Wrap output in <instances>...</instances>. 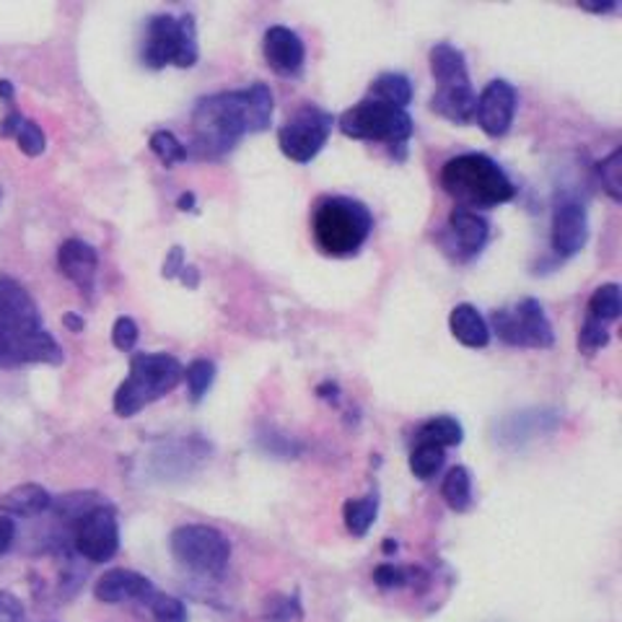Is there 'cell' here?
<instances>
[{"mask_svg": "<svg viewBox=\"0 0 622 622\" xmlns=\"http://www.w3.org/2000/svg\"><path fill=\"white\" fill-rule=\"evenodd\" d=\"M418 441H428V444H435L441 448L446 446H459L465 441V428L452 415H435V418H428L423 426L418 428Z\"/></svg>", "mask_w": 622, "mask_h": 622, "instance_id": "cell-24", "label": "cell"}, {"mask_svg": "<svg viewBox=\"0 0 622 622\" xmlns=\"http://www.w3.org/2000/svg\"><path fill=\"white\" fill-rule=\"evenodd\" d=\"M177 207L179 211H198L195 207V192H182L177 200Z\"/></svg>", "mask_w": 622, "mask_h": 622, "instance_id": "cell-43", "label": "cell"}, {"mask_svg": "<svg viewBox=\"0 0 622 622\" xmlns=\"http://www.w3.org/2000/svg\"><path fill=\"white\" fill-rule=\"evenodd\" d=\"M151 612H154L156 622H187L184 601L169 597V594H154L151 597Z\"/></svg>", "mask_w": 622, "mask_h": 622, "instance_id": "cell-30", "label": "cell"}, {"mask_svg": "<svg viewBox=\"0 0 622 622\" xmlns=\"http://www.w3.org/2000/svg\"><path fill=\"white\" fill-rule=\"evenodd\" d=\"M24 605L9 591H0V622H24Z\"/></svg>", "mask_w": 622, "mask_h": 622, "instance_id": "cell-36", "label": "cell"}, {"mask_svg": "<svg viewBox=\"0 0 622 622\" xmlns=\"http://www.w3.org/2000/svg\"><path fill=\"white\" fill-rule=\"evenodd\" d=\"M58 267L68 280L79 286L81 294H92L96 286V270H99V254L83 239H68L58 249Z\"/></svg>", "mask_w": 622, "mask_h": 622, "instance_id": "cell-17", "label": "cell"}, {"mask_svg": "<svg viewBox=\"0 0 622 622\" xmlns=\"http://www.w3.org/2000/svg\"><path fill=\"white\" fill-rule=\"evenodd\" d=\"M518 107V94L509 81L493 79L475 99V122L490 137H503L511 130Z\"/></svg>", "mask_w": 622, "mask_h": 622, "instance_id": "cell-14", "label": "cell"}, {"mask_svg": "<svg viewBox=\"0 0 622 622\" xmlns=\"http://www.w3.org/2000/svg\"><path fill=\"white\" fill-rule=\"evenodd\" d=\"M275 96L267 83H249L234 92L200 96L192 109V143L187 154L198 158H220L237 148L241 137L270 128Z\"/></svg>", "mask_w": 622, "mask_h": 622, "instance_id": "cell-1", "label": "cell"}, {"mask_svg": "<svg viewBox=\"0 0 622 622\" xmlns=\"http://www.w3.org/2000/svg\"><path fill=\"white\" fill-rule=\"evenodd\" d=\"M320 397H324V399H337V384H332V382H324V384H320Z\"/></svg>", "mask_w": 622, "mask_h": 622, "instance_id": "cell-44", "label": "cell"}, {"mask_svg": "<svg viewBox=\"0 0 622 622\" xmlns=\"http://www.w3.org/2000/svg\"><path fill=\"white\" fill-rule=\"evenodd\" d=\"M335 124L343 130V135L352 137V141L386 143L392 151H399V158L405 156L407 143L415 133V122L407 115V109L390 107V104L373 99L352 104L337 117Z\"/></svg>", "mask_w": 622, "mask_h": 622, "instance_id": "cell-7", "label": "cell"}, {"mask_svg": "<svg viewBox=\"0 0 622 622\" xmlns=\"http://www.w3.org/2000/svg\"><path fill=\"white\" fill-rule=\"evenodd\" d=\"M335 122L337 117L327 109L316 107V104H303L278 130L280 151L290 162L309 164L330 141Z\"/></svg>", "mask_w": 622, "mask_h": 622, "instance_id": "cell-10", "label": "cell"}, {"mask_svg": "<svg viewBox=\"0 0 622 622\" xmlns=\"http://www.w3.org/2000/svg\"><path fill=\"white\" fill-rule=\"evenodd\" d=\"M179 280H182L187 288H198V286H200V273H198V267L184 265L182 273H179Z\"/></svg>", "mask_w": 622, "mask_h": 622, "instance_id": "cell-40", "label": "cell"}, {"mask_svg": "<svg viewBox=\"0 0 622 622\" xmlns=\"http://www.w3.org/2000/svg\"><path fill=\"white\" fill-rule=\"evenodd\" d=\"M62 348L41 324L32 294L11 275H0V369L24 363H62Z\"/></svg>", "mask_w": 622, "mask_h": 622, "instance_id": "cell-2", "label": "cell"}, {"mask_svg": "<svg viewBox=\"0 0 622 622\" xmlns=\"http://www.w3.org/2000/svg\"><path fill=\"white\" fill-rule=\"evenodd\" d=\"M262 52H265L267 65L280 75L299 73L303 60H307L303 39L288 26H270L262 37Z\"/></svg>", "mask_w": 622, "mask_h": 622, "instance_id": "cell-16", "label": "cell"}, {"mask_svg": "<svg viewBox=\"0 0 622 622\" xmlns=\"http://www.w3.org/2000/svg\"><path fill=\"white\" fill-rule=\"evenodd\" d=\"M182 379L187 382L192 403H200L213 386V379H216V363L207 361V358H195V361L187 363Z\"/></svg>", "mask_w": 622, "mask_h": 622, "instance_id": "cell-27", "label": "cell"}, {"mask_svg": "<svg viewBox=\"0 0 622 622\" xmlns=\"http://www.w3.org/2000/svg\"><path fill=\"white\" fill-rule=\"evenodd\" d=\"M184 366L171 352H135L130 358V371L115 392V412L120 418H133L156 399H162L182 382Z\"/></svg>", "mask_w": 622, "mask_h": 622, "instance_id": "cell-5", "label": "cell"}, {"mask_svg": "<svg viewBox=\"0 0 622 622\" xmlns=\"http://www.w3.org/2000/svg\"><path fill=\"white\" fill-rule=\"evenodd\" d=\"M589 241V216L578 200H560L552 211L550 247L558 258H573Z\"/></svg>", "mask_w": 622, "mask_h": 622, "instance_id": "cell-15", "label": "cell"}, {"mask_svg": "<svg viewBox=\"0 0 622 622\" xmlns=\"http://www.w3.org/2000/svg\"><path fill=\"white\" fill-rule=\"evenodd\" d=\"M369 99L390 104V107L405 109L412 101V81L405 73H382L376 75L369 88Z\"/></svg>", "mask_w": 622, "mask_h": 622, "instance_id": "cell-21", "label": "cell"}, {"mask_svg": "<svg viewBox=\"0 0 622 622\" xmlns=\"http://www.w3.org/2000/svg\"><path fill=\"white\" fill-rule=\"evenodd\" d=\"M26 117L21 112H11L3 117V122H0V137H16L21 122H24Z\"/></svg>", "mask_w": 622, "mask_h": 622, "instance_id": "cell-39", "label": "cell"}, {"mask_svg": "<svg viewBox=\"0 0 622 622\" xmlns=\"http://www.w3.org/2000/svg\"><path fill=\"white\" fill-rule=\"evenodd\" d=\"M622 311V301H620V286L618 283H605V286L594 288L591 299H589V320L594 322H614Z\"/></svg>", "mask_w": 622, "mask_h": 622, "instance_id": "cell-25", "label": "cell"}, {"mask_svg": "<svg viewBox=\"0 0 622 622\" xmlns=\"http://www.w3.org/2000/svg\"><path fill=\"white\" fill-rule=\"evenodd\" d=\"M137 335H141V330H137L135 320H130V316H120V320L115 322L112 343H115L117 350H122V352L133 350L135 343H137Z\"/></svg>", "mask_w": 622, "mask_h": 622, "instance_id": "cell-35", "label": "cell"}, {"mask_svg": "<svg viewBox=\"0 0 622 622\" xmlns=\"http://www.w3.org/2000/svg\"><path fill=\"white\" fill-rule=\"evenodd\" d=\"M431 73L435 79V92L431 96V109L454 124H469L475 120V88L469 81L467 58L459 47L439 41L428 55Z\"/></svg>", "mask_w": 622, "mask_h": 622, "instance_id": "cell-6", "label": "cell"}, {"mask_svg": "<svg viewBox=\"0 0 622 622\" xmlns=\"http://www.w3.org/2000/svg\"><path fill=\"white\" fill-rule=\"evenodd\" d=\"M187 265L184 262V252H182V247H171V252L166 254V260H164V278H169V280H175L179 278V273H182V267Z\"/></svg>", "mask_w": 622, "mask_h": 622, "instance_id": "cell-37", "label": "cell"}, {"mask_svg": "<svg viewBox=\"0 0 622 622\" xmlns=\"http://www.w3.org/2000/svg\"><path fill=\"white\" fill-rule=\"evenodd\" d=\"M495 335L514 348H552L555 332L545 314V307L537 299H522L516 307L498 309L490 316Z\"/></svg>", "mask_w": 622, "mask_h": 622, "instance_id": "cell-11", "label": "cell"}, {"mask_svg": "<svg viewBox=\"0 0 622 622\" xmlns=\"http://www.w3.org/2000/svg\"><path fill=\"white\" fill-rule=\"evenodd\" d=\"M373 231L371 207L356 198L327 195L311 213V234L320 252L330 258H352Z\"/></svg>", "mask_w": 622, "mask_h": 622, "instance_id": "cell-4", "label": "cell"}, {"mask_svg": "<svg viewBox=\"0 0 622 622\" xmlns=\"http://www.w3.org/2000/svg\"><path fill=\"white\" fill-rule=\"evenodd\" d=\"M171 555L184 569L203 573V576H218L226 571L231 560V542L224 531L207 524H182L169 537Z\"/></svg>", "mask_w": 622, "mask_h": 622, "instance_id": "cell-9", "label": "cell"}, {"mask_svg": "<svg viewBox=\"0 0 622 622\" xmlns=\"http://www.w3.org/2000/svg\"><path fill=\"white\" fill-rule=\"evenodd\" d=\"M373 584L382 586V589H403L410 584V571L399 569L394 563H382L373 569Z\"/></svg>", "mask_w": 622, "mask_h": 622, "instance_id": "cell-34", "label": "cell"}, {"mask_svg": "<svg viewBox=\"0 0 622 622\" xmlns=\"http://www.w3.org/2000/svg\"><path fill=\"white\" fill-rule=\"evenodd\" d=\"M439 182L441 190L456 200V205L475 213L509 203L516 195V187L501 169V164L477 151L448 158L441 166Z\"/></svg>", "mask_w": 622, "mask_h": 622, "instance_id": "cell-3", "label": "cell"}, {"mask_svg": "<svg viewBox=\"0 0 622 622\" xmlns=\"http://www.w3.org/2000/svg\"><path fill=\"white\" fill-rule=\"evenodd\" d=\"M62 324L71 332H83V327H86V322H83L79 314H73V311H68V314L62 316Z\"/></svg>", "mask_w": 622, "mask_h": 622, "instance_id": "cell-42", "label": "cell"}, {"mask_svg": "<svg viewBox=\"0 0 622 622\" xmlns=\"http://www.w3.org/2000/svg\"><path fill=\"white\" fill-rule=\"evenodd\" d=\"M441 495H444L446 506L456 511V514H465V511L473 509V473L462 465L448 469L444 482H441Z\"/></svg>", "mask_w": 622, "mask_h": 622, "instance_id": "cell-22", "label": "cell"}, {"mask_svg": "<svg viewBox=\"0 0 622 622\" xmlns=\"http://www.w3.org/2000/svg\"><path fill=\"white\" fill-rule=\"evenodd\" d=\"M490 224L480 213L467 211V207H454L448 213L446 224L435 234V244L452 262H469L482 252L488 244Z\"/></svg>", "mask_w": 622, "mask_h": 622, "instance_id": "cell-13", "label": "cell"}, {"mask_svg": "<svg viewBox=\"0 0 622 622\" xmlns=\"http://www.w3.org/2000/svg\"><path fill=\"white\" fill-rule=\"evenodd\" d=\"M578 5L584 11H591V13H610V11L618 9V3H614V0H607V3H586L584 0V3H578Z\"/></svg>", "mask_w": 622, "mask_h": 622, "instance_id": "cell-41", "label": "cell"}, {"mask_svg": "<svg viewBox=\"0 0 622 622\" xmlns=\"http://www.w3.org/2000/svg\"><path fill=\"white\" fill-rule=\"evenodd\" d=\"M73 548L88 563H107L120 550V524L109 503H94L73 522Z\"/></svg>", "mask_w": 622, "mask_h": 622, "instance_id": "cell-12", "label": "cell"}, {"mask_svg": "<svg viewBox=\"0 0 622 622\" xmlns=\"http://www.w3.org/2000/svg\"><path fill=\"white\" fill-rule=\"evenodd\" d=\"M448 330H452L456 340L467 345V348L480 350L488 348L490 343V327L486 316H482L473 303H456L452 314H448Z\"/></svg>", "mask_w": 622, "mask_h": 622, "instance_id": "cell-19", "label": "cell"}, {"mask_svg": "<svg viewBox=\"0 0 622 622\" xmlns=\"http://www.w3.org/2000/svg\"><path fill=\"white\" fill-rule=\"evenodd\" d=\"M392 550H397V542H392V539H386V542H384V552H392Z\"/></svg>", "mask_w": 622, "mask_h": 622, "instance_id": "cell-46", "label": "cell"}, {"mask_svg": "<svg viewBox=\"0 0 622 622\" xmlns=\"http://www.w3.org/2000/svg\"><path fill=\"white\" fill-rule=\"evenodd\" d=\"M148 145H151V151H154V156L166 166V169L190 158V154H187V145L179 141L171 130H156V133L151 135Z\"/></svg>", "mask_w": 622, "mask_h": 622, "instance_id": "cell-28", "label": "cell"}, {"mask_svg": "<svg viewBox=\"0 0 622 622\" xmlns=\"http://www.w3.org/2000/svg\"><path fill=\"white\" fill-rule=\"evenodd\" d=\"M301 605L296 597H273L265 605V620L267 622H296L301 620Z\"/></svg>", "mask_w": 622, "mask_h": 622, "instance_id": "cell-32", "label": "cell"}, {"mask_svg": "<svg viewBox=\"0 0 622 622\" xmlns=\"http://www.w3.org/2000/svg\"><path fill=\"white\" fill-rule=\"evenodd\" d=\"M16 143H19V148H21V154L24 156H32V158H37L45 154V148H47V137L45 133H41V128L34 120H24L21 122V128H19V133H16Z\"/></svg>", "mask_w": 622, "mask_h": 622, "instance_id": "cell-31", "label": "cell"}, {"mask_svg": "<svg viewBox=\"0 0 622 622\" xmlns=\"http://www.w3.org/2000/svg\"><path fill=\"white\" fill-rule=\"evenodd\" d=\"M13 94H16V88H13V83L5 81V79H0V99L11 101Z\"/></svg>", "mask_w": 622, "mask_h": 622, "instance_id": "cell-45", "label": "cell"}, {"mask_svg": "<svg viewBox=\"0 0 622 622\" xmlns=\"http://www.w3.org/2000/svg\"><path fill=\"white\" fill-rule=\"evenodd\" d=\"M379 516V495L369 493L363 498H350L343 506V522L345 529L350 531L352 537H366L369 529L373 527Z\"/></svg>", "mask_w": 622, "mask_h": 622, "instance_id": "cell-23", "label": "cell"}, {"mask_svg": "<svg viewBox=\"0 0 622 622\" xmlns=\"http://www.w3.org/2000/svg\"><path fill=\"white\" fill-rule=\"evenodd\" d=\"M13 539H16V524L11 516L0 514V558L11 550Z\"/></svg>", "mask_w": 622, "mask_h": 622, "instance_id": "cell-38", "label": "cell"}, {"mask_svg": "<svg viewBox=\"0 0 622 622\" xmlns=\"http://www.w3.org/2000/svg\"><path fill=\"white\" fill-rule=\"evenodd\" d=\"M444 448L428 444V441H418V446L410 452V473L418 477V480H433V477L441 473V467H444Z\"/></svg>", "mask_w": 622, "mask_h": 622, "instance_id": "cell-26", "label": "cell"}, {"mask_svg": "<svg viewBox=\"0 0 622 622\" xmlns=\"http://www.w3.org/2000/svg\"><path fill=\"white\" fill-rule=\"evenodd\" d=\"M50 506V493L41 486H34V482H26V486H19L11 493L0 495V509L5 511V516H39Z\"/></svg>", "mask_w": 622, "mask_h": 622, "instance_id": "cell-20", "label": "cell"}, {"mask_svg": "<svg viewBox=\"0 0 622 622\" xmlns=\"http://www.w3.org/2000/svg\"><path fill=\"white\" fill-rule=\"evenodd\" d=\"M96 599L104 605H122V601H151L156 589L143 573L128 569H112L96 581L94 586Z\"/></svg>", "mask_w": 622, "mask_h": 622, "instance_id": "cell-18", "label": "cell"}, {"mask_svg": "<svg viewBox=\"0 0 622 622\" xmlns=\"http://www.w3.org/2000/svg\"><path fill=\"white\" fill-rule=\"evenodd\" d=\"M200 58L198 29L192 16H171V13H158L145 24V39L141 47L143 65L154 68H192Z\"/></svg>", "mask_w": 622, "mask_h": 622, "instance_id": "cell-8", "label": "cell"}, {"mask_svg": "<svg viewBox=\"0 0 622 622\" xmlns=\"http://www.w3.org/2000/svg\"><path fill=\"white\" fill-rule=\"evenodd\" d=\"M610 343V332H607V327L601 322H594L586 316L584 324H581V332H578V348L584 350V352H597L605 348V345Z\"/></svg>", "mask_w": 622, "mask_h": 622, "instance_id": "cell-33", "label": "cell"}, {"mask_svg": "<svg viewBox=\"0 0 622 622\" xmlns=\"http://www.w3.org/2000/svg\"><path fill=\"white\" fill-rule=\"evenodd\" d=\"M620 162H622V154L620 148H614L610 156L601 158L597 164V171H599V179H601V187L607 190V195H610L614 203H620L622 198V190H620Z\"/></svg>", "mask_w": 622, "mask_h": 622, "instance_id": "cell-29", "label": "cell"}, {"mask_svg": "<svg viewBox=\"0 0 622 622\" xmlns=\"http://www.w3.org/2000/svg\"><path fill=\"white\" fill-rule=\"evenodd\" d=\"M0 205H3V187H0Z\"/></svg>", "mask_w": 622, "mask_h": 622, "instance_id": "cell-47", "label": "cell"}]
</instances>
